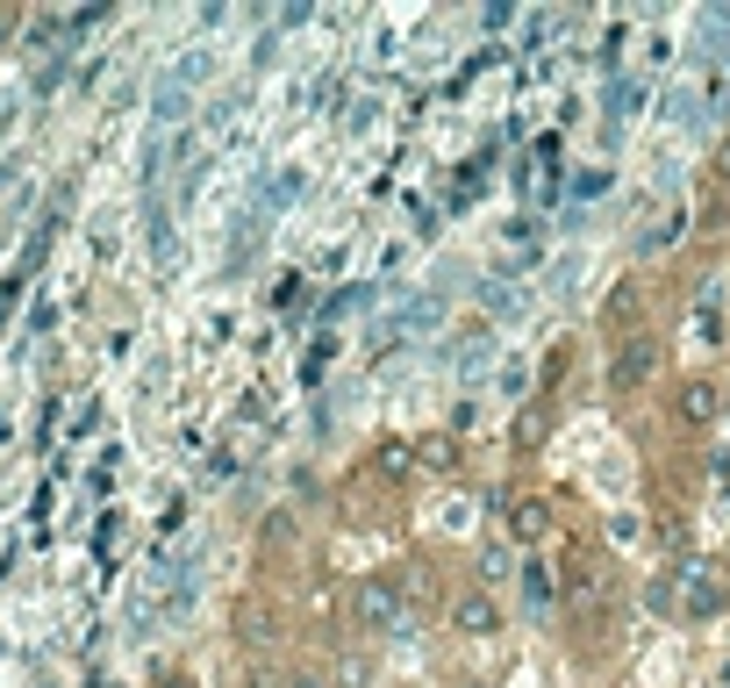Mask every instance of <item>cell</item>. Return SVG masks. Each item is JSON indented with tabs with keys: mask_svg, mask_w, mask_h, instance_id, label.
Listing matches in <instances>:
<instances>
[{
	"mask_svg": "<svg viewBox=\"0 0 730 688\" xmlns=\"http://www.w3.org/2000/svg\"><path fill=\"white\" fill-rule=\"evenodd\" d=\"M358 624H366V631H401V595H394V581H358Z\"/></svg>",
	"mask_w": 730,
	"mask_h": 688,
	"instance_id": "1",
	"label": "cell"
},
{
	"mask_svg": "<svg viewBox=\"0 0 730 688\" xmlns=\"http://www.w3.org/2000/svg\"><path fill=\"white\" fill-rule=\"evenodd\" d=\"M652 366H659V344H652V337H630L623 344V352H616V395H638V388H645V380H652Z\"/></svg>",
	"mask_w": 730,
	"mask_h": 688,
	"instance_id": "2",
	"label": "cell"
},
{
	"mask_svg": "<svg viewBox=\"0 0 730 688\" xmlns=\"http://www.w3.org/2000/svg\"><path fill=\"white\" fill-rule=\"evenodd\" d=\"M451 624H459L466 638H487V631H502V610H494L487 595H459L451 602Z\"/></svg>",
	"mask_w": 730,
	"mask_h": 688,
	"instance_id": "3",
	"label": "cell"
},
{
	"mask_svg": "<svg viewBox=\"0 0 730 688\" xmlns=\"http://www.w3.org/2000/svg\"><path fill=\"white\" fill-rule=\"evenodd\" d=\"M716 409H723V402H716V388H709V380H688V388H680V402H673V416H680V423H709Z\"/></svg>",
	"mask_w": 730,
	"mask_h": 688,
	"instance_id": "4",
	"label": "cell"
},
{
	"mask_svg": "<svg viewBox=\"0 0 730 688\" xmlns=\"http://www.w3.org/2000/svg\"><path fill=\"white\" fill-rule=\"evenodd\" d=\"M237 631L265 646V638H272V610H258V602H244V610H237Z\"/></svg>",
	"mask_w": 730,
	"mask_h": 688,
	"instance_id": "5",
	"label": "cell"
},
{
	"mask_svg": "<svg viewBox=\"0 0 730 688\" xmlns=\"http://www.w3.org/2000/svg\"><path fill=\"white\" fill-rule=\"evenodd\" d=\"M544 531V502H516V538H537Z\"/></svg>",
	"mask_w": 730,
	"mask_h": 688,
	"instance_id": "6",
	"label": "cell"
},
{
	"mask_svg": "<svg viewBox=\"0 0 730 688\" xmlns=\"http://www.w3.org/2000/svg\"><path fill=\"white\" fill-rule=\"evenodd\" d=\"M337 688H373V667H366V660H344V667H337Z\"/></svg>",
	"mask_w": 730,
	"mask_h": 688,
	"instance_id": "7",
	"label": "cell"
},
{
	"mask_svg": "<svg viewBox=\"0 0 730 688\" xmlns=\"http://www.w3.org/2000/svg\"><path fill=\"white\" fill-rule=\"evenodd\" d=\"M523 588H530V602H552V574L544 567H523Z\"/></svg>",
	"mask_w": 730,
	"mask_h": 688,
	"instance_id": "8",
	"label": "cell"
},
{
	"mask_svg": "<svg viewBox=\"0 0 730 688\" xmlns=\"http://www.w3.org/2000/svg\"><path fill=\"white\" fill-rule=\"evenodd\" d=\"M716 172H723V180H730V137H723V151H716Z\"/></svg>",
	"mask_w": 730,
	"mask_h": 688,
	"instance_id": "9",
	"label": "cell"
},
{
	"mask_svg": "<svg viewBox=\"0 0 730 688\" xmlns=\"http://www.w3.org/2000/svg\"><path fill=\"white\" fill-rule=\"evenodd\" d=\"M158 688H194V681H187V674H165V681H158Z\"/></svg>",
	"mask_w": 730,
	"mask_h": 688,
	"instance_id": "10",
	"label": "cell"
},
{
	"mask_svg": "<svg viewBox=\"0 0 730 688\" xmlns=\"http://www.w3.org/2000/svg\"><path fill=\"white\" fill-rule=\"evenodd\" d=\"M287 688H323V681H315V674H294V681Z\"/></svg>",
	"mask_w": 730,
	"mask_h": 688,
	"instance_id": "11",
	"label": "cell"
}]
</instances>
